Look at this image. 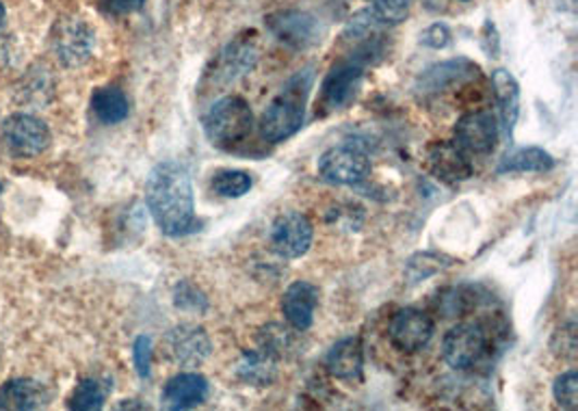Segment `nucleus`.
Returning a JSON list of instances; mask_svg holds the SVG:
<instances>
[{"mask_svg": "<svg viewBox=\"0 0 578 411\" xmlns=\"http://www.w3.org/2000/svg\"><path fill=\"white\" fill-rule=\"evenodd\" d=\"M451 264H453L451 258H447L442 253L425 251V253H416V256H412L407 260L405 275H407V279L412 284H418V282H425L429 275H436L438 271H442V269H447Z\"/></svg>", "mask_w": 578, "mask_h": 411, "instance_id": "obj_26", "label": "nucleus"}, {"mask_svg": "<svg viewBox=\"0 0 578 411\" xmlns=\"http://www.w3.org/2000/svg\"><path fill=\"white\" fill-rule=\"evenodd\" d=\"M237 377L248 386H272L278 377V356L265 347L246 351L237 364Z\"/></svg>", "mask_w": 578, "mask_h": 411, "instance_id": "obj_21", "label": "nucleus"}, {"mask_svg": "<svg viewBox=\"0 0 578 411\" xmlns=\"http://www.w3.org/2000/svg\"><path fill=\"white\" fill-rule=\"evenodd\" d=\"M362 366H364V351L357 338H342L325 356L327 373L342 382L360 379Z\"/></svg>", "mask_w": 578, "mask_h": 411, "instance_id": "obj_18", "label": "nucleus"}, {"mask_svg": "<svg viewBox=\"0 0 578 411\" xmlns=\"http://www.w3.org/2000/svg\"><path fill=\"white\" fill-rule=\"evenodd\" d=\"M488 353V332L479 323H464L453 327L442 342V356L455 371L477 366Z\"/></svg>", "mask_w": 578, "mask_h": 411, "instance_id": "obj_9", "label": "nucleus"}, {"mask_svg": "<svg viewBox=\"0 0 578 411\" xmlns=\"http://www.w3.org/2000/svg\"><path fill=\"white\" fill-rule=\"evenodd\" d=\"M133 358H135V369L139 377L148 379L150 369H152V340L148 336H139L133 347Z\"/></svg>", "mask_w": 578, "mask_h": 411, "instance_id": "obj_31", "label": "nucleus"}, {"mask_svg": "<svg viewBox=\"0 0 578 411\" xmlns=\"http://www.w3.org/2000/svg\"><path fill=\"white\" fill-rule=\"evenodd\" d=\"M50 48L65 67H80L93 54L96 33L80 17H61L50 30Z\"/></svg>", "mask_w": 578, "mask_h": 411, "instance_id": "obj_6", "label": "nucleus"}, {"mask_svg": "<svg viewBox=\"0 0 578 411\" xmlns=\"http://www.w3.org/2000/svg\"><path fill=\"white\" fill-rule=\"evenodd\" d=\"M553 395L560 408L564 410H577L578 408V373L568 371L562 377H557L553 386Z\"/></svg>", "mask_w": 578, "mask_h": 411, "instance_id": "obj_29", "label": "nucleus"}, {"mask_svg": "<svg viewBox=\"0 0 578 411\" xmlns=\"http://www.w3.org/2000/svg\"><path fill=\"white\" fill-rule=\"evenodd\" d=\"M256 59H259V52L252 43L248 41H235L230 43L222 57H219V70L215 72L217 76H224V80H235L239 78L241 74H248L254 70L256 65Z\"/></svg>", "mask_w": 578, "mask_h": 411, "instance_id": "obj_24", "label": "nucleus"}, {"mask_svg": "<svg viewBox=\"0 0 578 411\" xmlns=\"http://www.w3.org/2000/svg\"><path fill=\"white\" fill-rule=\"evenodd\" d=\"M165 349L172 362L180 366H200L209 360L213 345L204 327L198 325H178L165 336Z\"/></svg>", "mask_w": 578, "mask_h": 411, "instance_id": "obj_12", "label": "nucleus"}, {"mask_svg": "<svg viewBox=\"0 0 578 411\" xmlns=\"http://www.w3.org/2000/svg\"><path fill=\"white\" fill-rule=\"evenodd\" d=\"M318 288L305 279L292 282L287 288L282 297V312L297 332H305L312 327L314 312L318 308Z\"/></svg>", "mask_w": 578, "mask_h": 411, "instance_id": "obj_17", "label": "nucleus"}, {"mask_svg": "<svg viewBox=\"0 0 578 411\" xmlns=\"http://www.w3.org/2000/svg\"><path fill=\"white\" fill-rule=\"evenodd\" d=\"M254 130V113L239 96L217 100L204 115V133L209 141L222 150H235L246 144Z\"/></svg>", "mask_w": 578, "mask_h": 411, "instance_id": "obj_3", "label": "nucleus"}, {"mask_svg": "<svg viewBox=\"0 0 578 411\" xmlns=\"http://www.w3.org/2000/svg\"><path fill=\"white\" fill-rule=\"evenodd\" d=\"M427 167L429 172L447 185H457L468 180L475 174V167L466 152L451 141H438L427 150Z\"/></svg>", "mask_w": 578, "mask_h": 411, "instance_id": "obj_15", "label": "nucleus"}, {"mask_svg": "<svg viewBox=\"0 0 578 411\" xmlns=\"http://www.w3.org/2000/svg\"><path fill=\"white\" fill-rule=\"evenodd\" d=\"M492 94L497 98L503 126L507 135H514L518 115H520V85L507 70H494L492 74Z\"/></svg>", "mask_w": 578, "mask_h": 411, "instance_id": "obj_20", "label": "nucleus"}, {"mask_svg": "<svg viewBox=\"0 0 578 411\" xmlns=\"http://www.w3.org/2000/svg\"><path fill=\"white\" fill-rule=\"evenodd\" d=\"M318 176L334 187H357L370 176V161L351 144L334 146L321 154Z\"/></svg>", "mask_w": 578, "mask_h": 411, "instance_id": "obj_7", "label": "nucleus"}, {"mask_svg": "<svg viewBox=\"0 0 578 411\" xmlns=\"http://www.w3.org/2000/svg\"><path fill=\"white\" fill-rule=\"evenodd\" d=\"M436 325L431 316L416 308H405L394 314L388 327V336L394 349L403 353H416L425 349L434 338Z\"/></svg>", "mask_w": 578, "mask_h": 411, "instance_id": "obj_11", "label": "nucleus"}, {"mask_svg": "<svg viewBox=\"0 0 578 411\" xmlns=\"http://www.w3.org/2000/svg\"><path fill=\"white\" fill-rule=\"evenodd\" d=\"M420 41L425 46H429V48H436V50L447 48L449 41H451V30L444 24H434L420 35Z\"/></svg>", "mask_w": 578, "mask_h": 411, "instance_id": "obj_32", "label": "nucleus"}, {"mask_svg": "<svg viewBox=\"0 0 578 411\" xmlns=\"http://www.w3.org/2000/svg\"><path fill=\"white\" fill-rule=\"evenodd\" d=\"M370 2V13L384 24V26H394L401 24L412 7V0H366Z\"/></svg>", "mask_w": 578, "mask_h": 411, "instance_id": "obj_28", "label": "nucleus"}, {"mask_svg": "<svg viewBox=\"0 0 578 411\" xmlns=\"http://www.w3.org/2000/svg\"><path fill=\"white\" fill-rule=\"evenodd\" d=\"M267 26L282 43L294 50L310 48L321 39L316 17L305 11H278L267 17Z\"/></svg>", "mask_w": 578, "mask_h": 411, "instance_id": "obj_14", "label": "nucleus"}, {"mask_svg": "<svg viewBox=\"0 0 578 411\" xmlns=\"http://www.w3.org/2000/svg\"><path fill=\"white\" fill-rule=\"evenodd\" d=\"M499 122L488 111L466 113L455 126V144L470 154H490L499 144Z\"/></svg>", "mask_w": 578, "mask_h": 411, "instance_id": "obj_13", "label": "nucleus"}, {"mask_svg": "<svg viewBox=\"0 0 578 411\" xmlns=\"http://www.w3.org/2000/svg\"><path fill=\"white\" fill-rule=\"evenodd\" d=\"M174 303H176V308L191 310V312H206V308H209L206 297L191 282H180L176 286Z\"/></svg>", "mask_w": 578, "mask_h": 411, "instance_id": "obj_30", "label": "nucleus"}, {"mask_svg": "<svg viewBox=\"0 0 578 411\" xmlns=\"http://www.w3.org/2000/svg\"><path fill=\"white\" fill-rule=\"evenodd\" d=\"M0 141L11 157L35 159L50 148L48 126L28 113H15L0 124Z\"/></svg>", "mask_w": 578, "mask_h": 411, "instance_id": "obj_5", "label": "nucleus"}, {"mask_svg": "<svg viewBox=\"0 0 578 411\" xmlns=\"http://www.w3.org/2000/svg\"><path fill=\"white\" fill-rule=\"evenodd\" d=\"M462 2H466V0H462Z\"/></svg>", "mask_w": 578, "mask_h": 411, "instance_id": "obj_36", "label": "nucleus"}, {"mask_svg": "<svg viewBox=\"0 0 578 411\" xmlns=\"http://www.w3.org/2000/svg\"><path fill=\"white\" fill-rule=\"evenodd\" d=\"M252 176L248 172H241V170H226V172H219L215 174L213 178V191L222 198H230V200H237V198H243L246 194H250L252 189Z\"/></svg>", "mask_w": 578, "mask_h": 411, "instance_id": "obj_27", "label": "nucleus"}, {"mask_svg": "<svg viewBox=\"0 0 578 411\" xmlns=\"http://www.w3.org/2000/svg\"><path fill=\"white\" fill-rule=\"evenodd\" d=\"M314 238V227L303 212H282L269 229V245L280 258L294 260L307 253Z\"/></svg>", "mask_w": 578, "mask_h": 411, "instance_id": "obj_10", "label": "nucleus"}, {"mask_svg": "<svg viewBox=\"0 0 578 411\" xmlns=\"http://www.w3.org/2000/svg\"><path fill=\"white\" fill-rule=\"evenodd\" d=\"M4 20H7V9H4V4L0 2V33H2V28H4Z\"/></svg>", "mask_w": 578, "mask_h": 411, "instance_id": "obj_34", "label": "nucleus"}, {"mask_svg": "<svg viewBox=\"0 0 578 411\" xmlns=\"http://www.w3.org/2000/svg\"><path fill=\"white\" fill-rule=\"evenodd\" d=\"M109 390L111 388L100 379H83L74 388L70 401H67V408L74 411L102 410L104 401L109 397Z\"/></svg>", "mask_w": 578, "mask_h": 411, "instance_id": "obj_25", "label": "nucleus"}, {"mask_svg": "<svg viewBox=\"0 0 578 411\" xmlns=\"http://www.w3.org/2000/svg\"><path fill=\"white\" fill-rule=\"evenodd\" d=\"M364 67L366 65L353 57H347L334 63L321 83L316 113L329 115V113L347 109L360 94V87L364 80Z\"/></svg>", "mask_w": 578, "mask_h": 411, "instance_id": "obj_4", "label": "nucleus"}, {"mask_svg": "<svg viewBox=\"0 0 578 411\" xmlns=\"http://www.w3.org/2000/svg\"><path fill=\"white\" fill-rule=\"evenodd\" d=\"M479 65L473 63L470 59H451V61H442L431 65L429 70H425L414 85V94L420 102L434 100L442 94H447L449 89H460L468 83H473L475 78H479Z\"/></svg>", "mask_w": 578, "mask_h": 411, "instance_id": "obj_8", "label": "nucleus"}, {"mask_svg": "<svg viewBox=\"0 0 578 411\" xmlns=\"http://www.w3.org/2000/svg\"><path fill=\"white\" fill-rule=\"evenodd\" d=\"M0 194H2V185H0Z\"/></svg>", "mask_w": 578, "mask_h": 411, "instance_id": "obj_35", "label": "nucleus"}, {"mask_svg": "<svg viewBox=\"0 0 578 411\" xmlns=\"http://www.w3.org/2000/svg\"><path fill=\"white\" fill-rule=\"evenodd\" d=\"M146 204L163 234H189L196 225V198L187 167L176 161L159 163L146 183Z\"/></svg>", "mask_w": 578, "mask_h": 411, "instance_id": "obj_1", "label": "nucleus"}, {"mask_svg": "<svg viewBox=\"0 0 578 411\" xmlns=\"http://www.w3.org/2000/svg\"><path fill=\"white\" fill-rule=\"evenodd\" d=\"M209 390L211 386L204 375L180 373L165 384L161 393V406L169 411L191 410L209 399Z\"/></svg>", "mask_w": 578, "mask_h": 411, "instance_id": "obj_16", "label": "nucleus"}, {"mask_svg": "<svg viewBox=\"0 0 578 411\" xmlns=\"http://www.w3.org/2000/svg\"><path fill=\"white\" fill-rule=\"evenodd\" d=\"M146 0H102V7L113 15H128L143 7Z\"/></svg>", "mask_w": 578, "mask_h": 411, "instance_id": "obj_33", "label": "nucleus"}, {"mask_svg": "<svg viewBox=\"0 0 578 411\" xmlns=\"http://www.w3.org/2000/svg\"><path fill=\"white\" fill-rule=\"evenodd\" d=\"M312 85V74H297L261 117V135L269 144L290 139L305 120V100Z\"/></svg>", "mask_w": 578, "mask_h": 411, "instance_id": "obj_2", "label": "nucleus"}, {"mask_svg": "<svg viewBox=\"0 0 578 411\" xmlns=\"http://www.w3.org/2000/svg\"><path fill=\"white\" fill-rule=\"evenodd\" d=\"M91 111L102 124H120L128 117L130 104L122 89L117 87H100L91 96Z\"/></svg>", "mask_w": 578, "mask_h": 411, "instance_id": "obj_22", "label": "nucleus"}, {"mask_svg": "<svg viewBox=\"0 0 578 411\" xmlns=\"http://www.w3.org/2000/svg\"><path fill=\"white\" fill-rule=\"evenodd\" d=\"M50 401V393L33 379H11L0 388L2 410H39Z\"/></svg>", "mask_w": 578, "mask_h": 411, "instance_id": "obj_19", "label": "nucleus"}, {"mask_svg": "<svg viewBox=\"0 0 578 411\" xmlns=\"http://www.w3.org/2000/svg\"><path fill=\"white\" fill-rule=\"evenodd\" d=\"M555 167V159L542 150V148H520L516 152H510L501 165L497 167V174H525L536 172L544 174Z\"/></svg>", "mask_w": 578, "mask_h": 411, "instance_id": "obj_23", "label": "nucleus"}]
</instances>
